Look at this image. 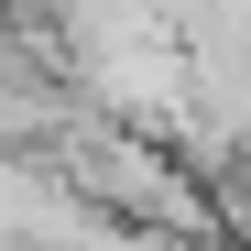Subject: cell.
Masks as SVG:
<instances>
[{
  "instance_id": "cell-1",
  "label": "cell",
  "mask_w": 251,
  "mask_h": 251,
  "mask_svg": "<svg viewBox=\"0 0 251 251\" xmlns=\"http://www.w3.org/2000/svg\"><path fill=\"white\" fill-rule=\"evenodd\" d=\"M229 229H240V240H251V186H240V207H229Z\"/></svg>"
}]
</instances>
